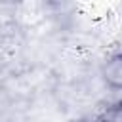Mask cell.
<instances>
[{"instance_id":"obj_1","label":"cell","mask_w":122,"mask_h":122,"mask_svg":"<svg viewBox=\"0 0 122 122\" xmlns=\"http://www.w3.org/2000/svg\"><path fill=\"white\" fill-rule=\"evenodd\" d=\"M101 76L109 88L122 90V51H116L103 61Z\"/></svg>"},{"instance_id":"obj_2","label":"cell","mask_w":122,"mask_h":122,"mask_svg":"<svg viewBox=\"0 0 122 122\" xmlns=\"http://www.w3.org/2000/svg\"><path fill=\"white\" fill-rule=\"evenodd\" d=\"M97 122H122V101L103 109Z\"/></svg>"},{"instance_id":"obj_3","label":"cell","mask_w":122,"mask_h":122,"mask_svg":"<svg viewBox=\"0 0 122 122\" xmlns=\"http://www.w3.org/2000/svg\"><path fill=\"white\" fill-rule=\"evenodd\" d=\"M71 122H92V120H86V118H76V120H71Z\"/></svg>"}]
</instances>
